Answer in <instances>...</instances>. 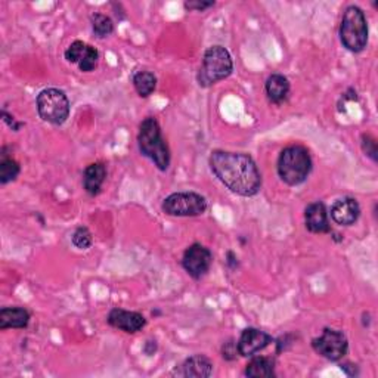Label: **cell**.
<instances>
[{
	"label": "cell",
	"mask_w": 378,
	"mask_h": 378,
	"mask_svg": "<svg viewBox=\"0 0 378 378\" xmlns=\"http://www.w3.org/2000/svg\"><path fill=\"white\" fill-rule=\"evenodd\" d=\"M272 341H274V339H272V336L267 334V332L251 327L246 328L241 332V337L237 341L239 356L253 358L263 349H266Z\"/></svg>",
	"instance_id": "obj_10"
},
{
	"label": "cell",
	"mask_w": 378,
	"mask_h": 378,
	"mask_svg": "<svg viewBox=\"0 0 378 378\" xmlns=\"http://www.w3.org/2000/svg\"><path fill=\"white\" fill-rule=\"evenodd\" d=\"M234 71V63L229 51L216 44L204 52L203 64L196 75L201 87H211L218 82L228 79Z\"/></svg>",
	"instance_id": "obj_5"
},
{
	"label": "cell",
	"mask_w": 378,
	"mask_h": 378,
	"mask_svg": "<svg viewBox=\"0 0 378 378\" xmlns=\"http://www.w3.org/2000/svg\"><path fill=\"white\" fill-rule=\"evenodd\" d=\"M360 216L359 203L352 196H344L337 200L331 207V219L340 226H351L358 222Z\"/></svg>",
	"instance_id": "obj_12"
},
{
	"label": "cell",
	"mask_w": 378,
	"mask_h": 378,
	"mask_svg": "<svg viewBox=\"0 0 378 378\" xmlns=\"http://www.w3.org/2000/svg\"><path fill=\"white\" fill-rule=\"evenodd\" d=\"M71 241H73V246L77 247L79 250H87L90 246H92L94 238L86 226H79V228L74 231Z\"/></svg>",
	"instance_id": "obj_22"
},
{
	"label": "cell",
	"mask_w": 378,
	"mask_h": 378,
	"mask_svg": "<svg viewBox=\"0 0 378 378\" xmlns=\"http://www.w3.org/2000/svg\"><path fill=\"white\" fill-rule=\"evenodd\" d=\"M86 49H87V44L84 42L75 40L67 48L65 59L70 64H79L86 53Z\"/></svg>",
	"instance_id": "obj_24"
},
{
	"label": "cell",
	"mask_w": 378,
	"mask_h": 378,
	"mask_svg": "<svg viewBox=\"0 0 378 378\" xmlns=\"http://www.w3.org/2000/svg\"><path fill=\"white\" fill-rule=\"evenodd\" d=\"M0 156H2L0 157V184L6 185L18 177L21 168L17 160H13L6 154V148L2 149V154Z\"/></svg>",
	"instance_id": "obj_20"
},
{
	"label": "cell",
	"mask_w": 378,
	"mask_h": 378,
	"mask_svg": "<svg viewBox=\"0 0 378 378\" xmlns=\"http://www.w3.org/2000/svg\"><path fill=\"white\" fill-rule=\"evenodd\" d=\"M313 351L331 362L341 360L349 352V341L343 331L334 328H324L322 334L312 340Z\"/></svg>",
	"instance_id": "obj_8"
},
{
	"label": "cell",
	"mask_w": 378,
	"mask_h": 378,
	"mask_svg": "<svg viewBox=\"0 0 378 378\" xmlns=\"http://www.w3.org/2000/svg\"><path fill=\"white\" fill-rule=\"evenodd\" d=\"M30 324V312L24 308H4L0 310V329H23Z\"/></svg>",
	"instance_id": "obj_17"
},
{
	"label": "cell",
	"mask_w": 378,
	"mask_h": 378,
	"mask_svg": "<svg viewBox=\"0 0 378 378\" xmlns=\"http://www.w3.org/2000/svg\"><path fill=\"white\" fill-rule=\"evenodd\" d=\"M305 223L312 234H328L331 232V225L328 219V211L322 201L312 203L305 210Z\"/></svg>",
	"instance_id": "obj_13"
},
{
	"label": "cell",
	"mask_w": 378,
	"mask_h": 378,
	"mask_svg": "<svg viewBox=\"0 0 378 378\" xmlns=\"http://www.w3.org/2000/svg\"><path fill=\"white\" fill-rule=\"evenodd\" d=\"M360 145H362V149H364L365 156H368L374 163H377L378 160V156H377V141L375 138H372L371 134H362V139H360Z\"/></svg>",
	"instance_id": "obj_25"
},
{
	"label": "cell",
	"mask_w": 378,
	"mask_h": 378,
	"mask_svg": "<svg viewBox=\"0 0 378 378\" xmlns=\"http://www.w3.org/2000/svg\"><path fill=\"white\" fill-rule=\"evenodd\" d=\"M250 378H272L275 377V360L267 356H257L248 362L246 372Z\"/></svg>",
	"instance_id": "obj_18"
},
{
	"label": "cell",
	"mask_w": 378,
	"mask_h": 378,
	"mask_svg": "<svg viewBox=\"0 0 378 378\" xmlns=\"http://www.w3.org/2000/svg\"><path fill=\"white\" fill-rule=\"evenodd\" d=\"M228 259H229V260H228V265H229L232 269L238 266V259H237V256H235L232 251L228 253Z\"/></svg>",
	"instance_id": "obj_30"
},
{
	"label": "cell",
	"mask_w": 378,
	"mask_h": 378,
	"mask_svg": "<svg viewBox=\"0 0 378 378\" xmlns=\"http://www.w3.org/2000/svg\"><path fill=\"white\" fill-rule=\"evenodd\" d=\"M98 61H99V52H98V49L94 48V46H90V44H87L86 53L82 58V61L79 63V70L83 71V73L94 71L96 68V65H98Z\"/></svg>",
	"instance_id": "obj_23"
},
{
	"label": "cell",
	"mask_w": 378,
	"mask_h": 378,
	"mask_svg": "<svg viewBox=\"0 0 378 378\" xmlns=\"http://www.w3.org/2000/svg\"><path fill=\"white\" fill-rule=\"evenodd\" d=\"M290 89L291 87H290L289 79H286L282 74L269 75L265 84L267 99L275 105H281L282 102L286 101V98H289L290 95Z\"/></svg>",
	"instance_id": "obj_16"
},
{
	"label": "cell",
	"mask_w": 378,
	"mask_h": 378,
	"mask_svg": "<svg viewBox=\"0 0 378 378\" xmlns=\"http://www.w3.org/2000/svg\"><path fill=\"white\" fill-rule=\"evenodd\" d=\"M215 2H206V0H189L185 2V8L188 11H196V12H204L208 8H213Z\"/></svg>",
	"instance_id": "obj_27"
},
{
	"label": "cell",
	"mask_w": 378,
	"mask_h": 378,
	"mask_svg": "<svg viewBox=\"0 0 378 378\" xmlns=\"http://www.w3.org/2000/svg\"><path fill=\"white\" fill-rule=\"evenodd\" d=\"M222 356L226 360H235L239 356L238 352V343L235 340H228L222 347Z\"/></svg>",
	"instance_id": "obj_26"
},
{
	"label": "cell",
	"mask_w": 378,
	"mask_h": 378,
	"mask_svg": "<svg viewBox=\"0 0 378 378\" xmlns=\"http://www.w3.org/2000/svg\"><path fill=\"white\" fill-rule=\"evenodd\" d=\"M37 113L43 122L61 126L70 117L71 103L64 90L56 87L43 89L37 95Z\"/></svg>",
	"instance_id": "obj_6"
},
{
	"label": "cell",
	"mask_w": 378,
	"mask_h": 378,
	"mask_svg": "<svg viewBox=\"0 0 378 378\" xmlns=\"http://www.w3.org/2000/svg\"><path fill=\"white\" fill-rule=\"evenodd\" d=\"M107 322L113 328L127 332V334H136V332H139L146 325V320L142 313L125 310L120 308H114L110 310Z\"/></svg>",
	"instance_id": "obj_11"
},
{
	"label": "cell",
	"mask_w": 378,
	"mask_h": 378,
	"mask_svg": "<svg viewBox=\"0 0 378 378\" xmlns=\"http://www.w3.org/2000/svg\"><path fill=\"white\" fill-rule=\"evenodd\" d=\"M132 83L134 86V90L138 92L141 98H148L154 94V90L157 87V77L154 73L151 71H138L133 74Z\"/></svg>",
	"instance_id": "obj_19"
},
{
	"label": "cell",
	"mask_w": 378,
	"mask_h": 378,
	"mask_svg": "<svg viewBox=\"0 0 378 378\" xmlns=\"http://www.w3.org/2000/svg\"><path fill=\"white\" fill-rule=\"evenodd\" d=\"M90 23H92L94 34L98 39H105V37H108V36H111L114 33V23L108 17V15L94 13L92 17H90Z\"/></svg>",
	"instance_id": "obj_21"
},
{
	"label": "cell",
	"mask_w": 378,
	"mask_h": 378,
	"mask_svg": "<svg viewBox=\"0 0 378 378\" xmlns=\"http://www.w3.org/2000/svg\"><path fill=\"white\" fill-rule=\"evenodd\" d=\"M312 158L303 145H290L281 151L278 158V176L284 184L297 187L305 182L312 172Z\"/></svg>",
	"instance_id": "obj_3"
},
{
	"label": "cell",
	"mask_w": 378,
	"mask_h": 378,
	"mask_svg": "<svg viewBox=\"0 0 378 378\" xmlns=\"http://www.w3.org/2000/svg\"><path fill=\"white\" fill-rule=\"evenodd\" d=\"M138 146L141 154L154 163L160 172H168L170 168V149L163 138L161 127L154 117L142 120L138 133Z\"/></svg>",
	"instance_id": "obj_2"
},
{
	"label": "cell",
	"mask_w": 378,
	"mask_h": 378,
	"mask_svg": "<svg viewBox=\"0 0 378 378\" xmlns=\"http://www.w3.org/2000/svg\"><path fill=\"white\" fill-rule=\"evenodd\" d=\"M341 367V370L347 374V375H351V377H353V375H358L359 372H358V368H356V365H353V364H341L340 365Z\"/></svg>",
	"instance_id": "obj_29"
},
{
	"label": "cell",
	"mask_w": 378,
	"mask_h": 378,
	"mask_svg": "<svg viewBox=\"0 0 378 378\" xmlns=\"http://www.w3.org/2000/svg\"><path fill=\"white\" fill-rule=\"evenodd\" d=\"M211 263H213V254L207 247L199 243L188 247L182 257V266L187 270V274L194 279H201L204 275H207Z\"/></svg>",
	"instance_id": "obj_9"
},
{
	"label": "cell",
	"mask_w": 378,
	"mask_h": 378,
	"mask_svg": "<svg viewBox=\"0 0 378 378\" xmlns=\"http://www.w3.org/2000/svg\"><path fill=\"white\" fill-rule=\"evenodd\" d=\"M340 40L343 46L352 52L359 53L368 44V23L365 12L359 6H347L341 24H340Z\"/></svg>",
	"instance_id": "obj_4"
},
{
	"label": "cell",
	"mask_w": 378,
	"mask_h": 378,
	"mask_svg": "<svg viewBox=\"0 0 378 378\" xmlns=\"http://www.w3.org/2000/svg\"><path fill=\"white\" fill-rule=\"evenodd\" d=\"M177 374L182 377L207 378L213 374V362L204 355H194L184 362Z\"/></svg>",
	"instance_id": "obj_15"
},
{
	"label": "cell",
	"mask_w": 378,
	"mask_h": 378,
	"mask_svg": "<svg viewBox=\"0 0 378 378\" xmlns=\"http://www.w3.org/2000/svg\"><path fill=\"white\" fill-rule=\"evenodd\" d=\"M163 211L173 218L201 216L207 210V200L196 192H175L164 199Z\"/></svg>",
	"instance_id": "obj_7"
},
{
	"label": "cell",
	"mask_w": 378,
	"mask_h": 378,
	"mask_svg": "<svg viewBox=\"0 0 378 378\" xmlns=\"http://www.w3.org/2000/svg\"><path fill=\"white\" fill-rule=\"evenodd\" d=\"M105 179H107V165L103 163L89 164L83 173V188L89 195L96 196L102 189Z\"/></svg>",
	"instance_id": "obj_14"
},
{
	"label": "cell",
	"mask_w": 378,
	"mask_h": 378,
	"mask_svg": "<svg viewBox=\"0 0 378 378\" xmlns=\"http://www.w3.org/2000/svg\"><path fill=\"white\" fill-rule=\"evenodd\" d=\"M210 169L226 188L239 196H254L262 188V175L248 154L213 151Z\"/></svg>",
	"instance_id": "obj_1"
},
{
	"label": "cell",
	"mask_w": 378,
	"mask_h": 378,
	"mask_svg": "<svg viewBox=\"0 0 378 378\" xmlns=\"http://www.w3.org/2000/svg\"><path fill=\"white\" fill-rule=\"evenodd\" d=\"M2 117H4V122L12 129V130H15V132H18L21 127H23V123H18L17 122V120H15L12 115H9L8 113H6V110H4L2 111Z\"/></svg>",
	"instance_id": "obj_28"
}]
</instances>
